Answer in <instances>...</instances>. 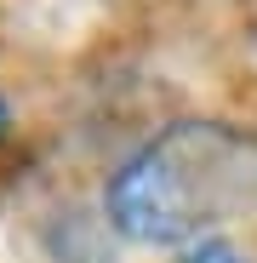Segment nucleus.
Wrapping results in <instances>:
<instances>
[{
    "label": "nucleus",
    "instance_id": "nucleus-1",
    "mask_svg": "<svg viewBox=\"0 0 257 263\" xmlns=\"http://www.w3.org/2000/svg\"><path fill=\"white\" fill-rule=\"evenodd\" d=\"M257 206V138L223 120H171L103 183V223L132 246H200Z\"/></svg>",
    "mask_w": 257,
    "mask_h": 263
},
{
    "label": "nucleus",
    "instance_id": "nucleus-2",
    "mask_svg": "<svg viewBox=\"0 0 257 263\" xmlns=\"http://www.w3.org/2000/svg\"><path fill=\"white\" fill-rule=\"evenodd\" d=\"M177 263H251L234 240H223V235H211V240H200V246H183L177 252Z\"/></svg>",
    "mask_w": 257,
    "mask_h": 263
},
{
    "label": "nucleus",
    "instance_id": "nucleus-3",
    "mask_svg": "<svg viewBox=\"0 0 257 263\" xmlns=\"http://www.w3.org/2000/svg\"><path fill=\"white\" fill-rule=\"evenodd\" d=\"M6 132H12V103H6V92H0V143H6Z\"/></svg>",
    "mask_w": 257,
    "mask_h": 263
}]
</instances>
